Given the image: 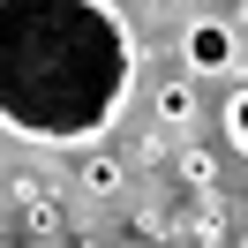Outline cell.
<instances>
[{
	"label": "cell",
	"mask_w": 248,
	"mask_h": 248,
	"mask_svg": "<svg viewBox=\"0 0 248 248\" xmlns=\"http://www.w3.org/2000/svg\"><path fill=\"white\" fill-rule=\"evenodd\" d=\"M136 83V38L113 0H0V128L53 151L113 136Z\"/></svg>",
	"instance_id": "obj_1"
},
{
	"label": "cell",
	"mask_w": 248,
	"mask_h": 248,
	"mask_svg": "<svg viewBox=\"0 0 248 248\" xmlns=\"http://www.w3.org/2000/svg\"><path fill=\"white\" fill-rule=\"evenodd\" d=\"M181 61H188V76H226V68L241 61V38H233V23L196 16V23L181 31Z\"/></svg>",
	"instance_id": "obj_2"
},
{
	"label": "cell",
	"mask_w": 248,
	"mask_h": 248,
	"mask_svg": "<svg viewBox=\"0 0 248 248\" xmlns=\"http://www.w3.org/2000/svg\"><path fill=\"white\" fill-rule=\"evenodd\" d=\"M151 113H158V128H188L196 121V76H166L151 91Z\"/></svg>",
	"instance_id": "obj_3"
},
{
	"label": "cell",
	"mask_w": 248,
	"mask_h": 248,
	"mask_svg": "<svg viewBox=\"0 0 248 248\" xmlns=\"http://www.w3.org/2000/svg\"><path fill=\"white\" fill-rule=\"evenodd\" d=\"M76 188H83V196H121V188H128V166H121L113 151H83Z\"/></svg>",
	"instance_id": "obj_4"
},
{
	"label": "cell",
	"mask_w": 248,
	"mask_h": 248,
	"mask_svg": "<svg viewBox=\"0 0 248 248\" xmlns=\"http://www.w3.org/2000/svg\"><path fill=\"white\" fill-rule=\"evenodd\" d=\"M173 173H181V181H188V188H218V158H211V151H203V143H188V151H181V158H173Z\"/></svg>",
	"instance_id": "obj_5"
},
{
	"label": "cell",
	"mask_w": 248,
	"mask_h": 248,
	"mask_svg": "<svg viewBox=\"0 0 248 248\" xmlns=\"http://www.w3.org/2000/svg\"><path fill=\"white\" fill-rule=\"evenodd\" d=\"M226 136H233V143L248 151V83L233 91V106H226Z\"/></svg>",
	"instance_id": "obj_6"
},
{
	"label": "cell",
	"mask_w": 248,
	"mask_h": 248,
	"mask_svg": "<svg viewBox=\"0 0 248 248\" xmlns=\"http://www.w3.org/2000/svg\"><path fill=\"white\" fill-rule=\"evenodd\" d=\"M23 211H31V226H38V233H53V226H61V211H53L46 196H38V203H23Z\"/></svg>",
	"instance_id": "obj_7"
}]
</instances>
